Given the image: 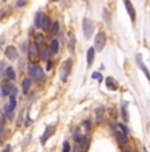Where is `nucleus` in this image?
<instances>
[{
  "label": "nucleus",
  "mask_w": 150,
  "mask_h": 152,
  "mask_svg": "<svg viewBox=\"0 0 150 152\" xmlns=\"http://www.w3.org/2000/svg\"><path fill=\"white\" fill-rule=\"evenodd\" d=\"M124 4H125L126 11H128V13H129V16H131L132 21H134V20H136V11H134L133 4H132L131 1H124Z\"/></svg>",
  "instance_id": "14"
},
{
  "label": "nucleus",
  "mask_w": 150,
  "mask_h": 152,
  "mask_svg": "<svg viewBox=\"0 0 150 152\" xmlns=\"http://www.w3.org/2000/svg\"><path fill=\"white\" fill-rule=\"evenodd\" d=\"M49 57H50V52H49V49H46L44 48L41 50V58L44 61H49Z\"/></svg>",
  "instance_id": "24"
},
{
  "label": "nucleus",
  "mask_w": 150,
  "mask_h": 152,
  "mask_svg": "<svg viewBox=\"0 0 150 152\" xmlns=\"http://www.w3.org/2000/svg\"><path fill=\"white\" fill-rule=\"evenodd\" d=\"M58 31H59V23L58 21H54L53 24H51L50 29H49V33H50L51 36H56V34L58 33Z\"/></svg>",
  "instance_id": "20"
},
{
  "label": "nucleus",
  "mask_w": 150,
  "mask_h": 152,
  "mask_svg": "<svg viewBox=\"0 0 150 152\" xmlns=\"http://www.w3.org/2000/svg\"><path fill=\"white\" fill-rule=\"evenodd\" d=\"M71 66H73V60H66L65 62L62 64V66H61V72H59V78L62 82H66L69 78V75H70L71 73Z\"/></svg>",
  "instance_id": "3"
},
{
  "label": "nucleus",
  "mask_w": 150,
  "mask_h": 152,
  "mask_svg": "<svg viewBox=\"0 0 150 152\" xmlns=\"http://www.w3.org/2000/svg\"><path fill=\"white\" fill-rule=\"evenodd\" d=\"M75 36H74V33L73 32H70V40H69V42H67V45H69V48H70V50L71 52H74V49H75Z\"/></svg>",
  "instance_id": "23"
},
{
  "label": "nucleus",
  "mask_w": 150,
  "mask_h": 152,
  "mask_svg": "<svg viewBox=\"0 0 150 152\" xmlns=\"http://www.w3.org/2000/svg\"><path fill=\"white\" fill-rule=\"evenodd\" d=\"M58 50H59V41H58V40H56V39L51 40L49 52H50L51 54H57V53H58Z\"/></svg>",
  "instance_id": "15"
},
{
  "label": "nucleus",
  "mask_w": 150,
  "mask_h": 152,
  "mask_svg": "<svg viewBox=\"0 0 150 152\" xmlns=\"http://www.w3.org/2000/svg\"><path fill=\"white\" fill-rule=\"evenodd\" d=\"M94 60H95V49L94 48H90L87 50V66H90L94 64Z\"/></svg>",
  "instance_id": "19"
},
{
  "label": "nucleus",
  "mask_w": 150,
  "mask_h": 152,
  "mask_svg": "<svg viewBox=\"0 0 150 152\" xmlns=\"http://www.w3.org/2000/svg\"><path fill=\"white\" fill-rule=\"evenodd\" d=\"M105 42H107V36L104 32H99L95 37V50H103V48L105 46Z\"/></svg>",
  "instance_id": "5"
},
{
  "label": "nucleus",
  "mask_w": 150,
  "mask_h": 152,
  "mask_svg": "<svg viewBox=\"0 0 150 152\" xmlns=\"http://www.w3.org/2000/svg\"><path fill=\"white\" fill-rule=\"evenodd\" d=\"M24 4H25V1H19V3L16 4V7H22Z\"/></svg>",
  "instance_id": "30"
},
{
  "label": "nucleus",
  "mask_w": 150,
  "mask_h": 152,
  "mask_svg": "<svg viewBox=\"0 0 150 152\" xmlns=\"http://www.w3.org/2000/svg\"><path fill=\"white\" fill-rule=\"evenodd\" d=\"M28 74H29V80H33L36 82H41L45 78L42 68L40 65H36V64H32L28 66Z\"/></svg>",
  "instance_id": "1"
},
{
  "label": "nucleus",
  "mask_w": 150,
  "mask_h": 152,
  "mask_svg": "<svg viewBox=\"0 0 150 152\" xmlns=\"http://www.w3.org/2000/svg\"><path fill=\"white\" fill-rule=\"evenodd\" d=\"M3 41H4V37H3V36H0V46L3 45Z\"/></svg>",
  "instance_id": "32"
},
{
  "label": "nucleus",
  "mask_w": 150,
  "mask_h": 152,
  "mask_svg": "<svg viewBox=\"0 0 150 152\" xmlns=\"http://www.w3.org/2000/svg\"><path fill=\"white\" fill-rule=\"evenodd\" d=\"M121 116H123L124 122H128L129 121V113H128V103L124 102L121 104Z\"/></svg>",
  "instance_id": "17"
},
{
  "label": "nucleus",
  "mask_w": 150,
  "mask_h": 152,
  "mask_svg": "<svg viewBox=\"0 0 150 152\" xmlns=\"http://www.w3.org/2000/svg\"><path fill=\"white\" fill-rule=\"evenodd\" d=\"M16 107V97H9V102H8V104L5 106V114H11L13 110H15Z\"/></svg>",
  "instance_id": "13"
},
{
  "label": "nucleus",
  "mask_w": 150,
  "mask_h": 152,
  "mask_svg": "<svg viewBox=\"0 0 150 152\" xmlns=\"http://www.w3.org/2000/svg\"><path fill=\"white\" fill-rule=\"evenodd\" d=\"M112 130H113L115 135H116V139L117 142H119L120 145H126V142H128V138H126V135L124 132H121L120 130H116V124L112 126Z\"/></svg>",
  "instance_id": "7"
},
{
  "label": "nucleus",
  "mask_w": 150,
  "mask_h": 152,
  "mask_svg": "<svg viewBox=\"0 0 150 152\" xmlns=\"http://www.w3.org/2000/svg\"><path fill=\"white\" fill-rule=\"evenodd\" d=\"M137 64H138V66H140V69L141 70H144V73H145V75H146V78L150 81V72H149V69L146 68V65L144 64V61H142V58H141V56L140 54H137Z\"/></svg>",
  "instance_id": "12"
},
{
  "label": "nucleus",
  "mask_w": 150,
  "mask_h": 152,
  "mask_svg": "<svg viewBox=\"0 0 150 152\" xmlns=\"http://www.w3.org/2000/svg\"><path fill=\"white\" fill-rule=\"evenodd\" d=\"M121 152H133V148H132L131 145H124V148Z\"/></svg>",
  "instance_id": "27"
},
{
  "label": "nucleus",
  "mask_w": 150,
  "mask_h": 152,
  "mask_svg": "<svg viewBox=\"0 0 150 152\" xmlns=\"http://www.w3.org/2000/svg\"><path fill=\"white\" fill-rule=\"evenodd\" d=\"M54 132H56V127H54V126H48V127L45 128V132L42 134V136H41V144H45L46 140L50 139L51 136L54 135Z\"/></svg>",
  "instance_id": "8"
},
{
  "label": "nucleus",
  "mask_w": 150,
  "mask_h": 152,
  "mask_svg": "<svg viewBox=\"0 0 150 152\" xmlns=\"http://www.w3.org/2000/svg\"><path fill=\"white\" fill-rule=\"evenodd\" d=\"M71 151V145H70V143L66 140V142H63V150L62 152H70Z\"/></svg>",
  "instance_id": "25"
},
{
  "label": "nucleus",
  "mask_w": 150,
  "mask_h": 152,
  "mask_svg": "<svg viewBox=\"0 0 150 152\" xmlns=\"http://www.w3.org/2000/svg\"><path fill=\"white\" fill-rule=\"evenodd\" d=\"M142 151H144V152H148V150H146V147H142Z\"/></svg>",
  "instance_id": "33"
},
{
  "label": "nucleus",
  "mask_w": 150,
  "mask_h": 152,
  "mask_svg": "<svg viewBox=\"0 0 150 152\" xmlns=\"http://www.w3.org/2000/svg\"><path fill=\"white\" fill-rule=\"evenodd\" d=\"M82 25H83V33H84V37L86 39H90V37L92 36V33H94V29H95L94 23H92L90 19H83Z\"/></svg>",
  "instance_id": "4"
},
{
  "label": "nucleus",
  "mask_w": 150,
  "mask_h": 152,
  "mask_svg": "<svg viewBox=\"0 0 150 152\" xmlns=\"http://www.w3.org/2000/svg\"><path fill=\"white\" fill-rule=\"evenodd\" d=\"M105 85L109 90H112V91H115V90L119 89V83H117V81L115 80L113 77H107L105 78Z\"/></svg>",
  "instance_id": "11"
},
{
  "label": "nucleus",
  "mask_w": 150,
  "mask_h": 152,
  "mask_svg": "<svg viewBox=\"0 0 150 152\" xmlns=\"http://www.w3.org/2000/svg\"><path fill=\"white\" fill-rule=\"evenodd\" d=\"M42 17H44V15H42L41 12H37V13H36V17H34V25H36L37 28H41Z\"/></svg>",
  "instance_id": "21"
},
{
  "label": "nucleus",
  "mask_w": 150,
  "mask_h": 152,
  "mask_svg": "<svg viewBox=\"0 0 150 152\" xmlns=\"http://www.w3.org/2000/svg\"><path fill=\"white\" fill-rule=\"evenodd\" d=\"M75 140H76L78 145L83 148L84 151H87V147H88V138L86 135H75Z\"/></svg>",
  "instance_id": "10"
},
{
  "label": "nucleus",
  "mask_w": 150,
  "mask_h": 152,
  "mask_svg": "<svg viewBox=\"0 0 150 152\" xmlns=\"http://www.w3.org/2000/svg\"><path fill=\"white\" fill-rule=\"evenodd\" d=\"M46 69H48V70H50V69H51V64L49 62V61H48V65H46Z\"/></svg>",
  "instance_id": "31"
},
{
  "label": "nucleus",
  "mask_w": 150,
  "mask_h": 152,
  "mask_svg": "<svg viewBox=\"0 0 150 152\" xmlns=\"http://www.w3.org/2000/svg\"><path fill=\"white\" fill-rule=\"evenodd\" d=\"M4 74H5V78H7V81H13V80H15V78H16L15 70H13L12 66H8V68L5 69Z\"/></svg>",
  "instance_id": "16"
},
{
  "label": "nucleus",
  "mask_w": 150,
  "mask_h": 152,
  "mask_svg": "<svg viewBox=\"0 0 150 152\" xmlns=\"http://www.w3.org/2000/svg\"><path fill=\"white\" fill-rule=\"evenodd\" d=\"M3 152H12V148H11V145H7V147L4 148V151Z\"/></svg>",
  "instance_id": "28"
},
{
  "label": "nucleus",
  "mask_w": 150,
  "mask_h": 152,
  "mask_svg": "<svg viewBox=\"0 0 150 152\" xmlns=\"http://www.w3.org/2000/svg\"><path fill=\"white\" fill-rule=\"evenodd\" d=\"M17 89L11 83V81H3L0 85V95L1 97H16Z\"/></svg>",
  "instance_id": "2"
},
{
  "label": "nucleus",
  "mask_w": 150,
  "mask_h": 152,
  "mask_svg": "<svg viewBox=\"0 0 150 152\" xmlns=\"http://www.w3.org/2000/svg\"><path fill=\"white\" fill-rule=\"evenodd\" d=\"M29 89H30V80L29 78H25V80L22 81V93H24V94H28Z\"/></svg>",
  "instance_id": "22"
},
{
  "label": "nucleus",
  "mask_w": 150,
  "mask_h": 152,
  "mask_svg": "<svg viewBox=\"0 0 150 152\" xmlns=\"http://www.w3.org/2000/svg\"><path fill=\"white\" fill-rule=\"evenodd\" d=\"M92 78H94V80H97V81H102V80H103L102 74H100L99 72H95V73H92Z\"/></svg>",
  "instance_id": "26"
},
{
  "label": "nucleus",
  "mask_w": 150,
  "mask_h": 152,
  "mask_svg": "<svg viewBox=\"0 0 150 152\" xmlns=\"http://www.w3.org/2000/svg\"><path fill=\"white\" fill-rule=\"evenodd\" d=\"M51 19L49 16H44L42 17V24H41V28L44 29V31H49L50 29V27H51Z\"/></svg>",
  "instance_id": "18"
},
{
  "label": "nucleus",
  "mask_w": 150,
  "mask_h": 152,
  "mask_svg": "<svg viewBox=\"0 0 150 152\" xmlns=\"http://www.w3.org/2000/svg\"><path fill=\"white\" fill-rule=\"evenodd\" d=\"M5 57L9 58V60H16L19 57V52L13 45H9L5 48Z\"/></svg>",
  "instance_id": "9"
},
{
  "label": "nucleus",
  "mask_w": 150,
  "mask_h": 152,
  "mask_svg": "<svg viewBox=\"0 0 150 152\" xmlns=\"http://www.w3.org/2000/svg\"><path fill=\"white\" fill-rule=\"evenodd\" d=\"M3 70H4V62H1V61H0V74H1Z\"/></svg>",
  "instance_id": "29"
},
{
  "label": "nucleus",
  "mask_w": 150,
  "mask_h": 152,
  "mask_svg": "<svg viewBox=\"0 0 150 152\" xmlns=\"http://www.w3.org/2000/svg\"><path fill=\"white\" fill-rule=\"evenodd\" d=\"M38 56H40L38 45H37L36 42H30L29 45H28V57H29V60L32 62H34V61L38 58Z\"/></svg>",
  "instance_id": "6"
}]
</instances>
